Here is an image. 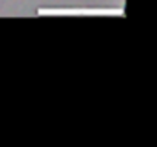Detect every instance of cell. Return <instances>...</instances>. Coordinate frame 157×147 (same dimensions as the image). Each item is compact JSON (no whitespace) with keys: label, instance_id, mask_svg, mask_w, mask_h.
<instances>
[]
</instances>
